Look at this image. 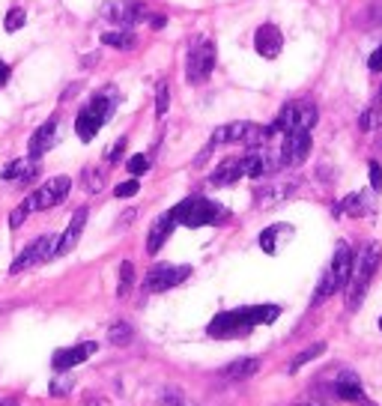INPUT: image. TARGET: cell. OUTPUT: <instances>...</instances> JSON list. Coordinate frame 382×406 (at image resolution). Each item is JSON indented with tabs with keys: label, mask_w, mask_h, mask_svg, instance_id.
<instances>
[{
	"label": "cell",
	"mask_w": 382,
	"mask_h": 406,
	"mask_svg": "<svg viewBox=\"0 0 382 406\" xmlns=\"http://www.w3.org/2000/svg\"><path fill=\"white\" fill-rule=\"evenodd\" d=\"M176 227V221L171 216H162V218H155V224L150 227V239H147V251L150 254H159L162 251V245L167 242V236L174 233Z\"/></svg>",
	"instance_id": "obj_19"
},
{
	"label": "cell",
	"mask_w": 382,
	"mask_h": 406,
	"mask_svg": "<svg viewBox=\"0 0 382 406\" xmlns=\"http://www.w3.org/2000/svg\"><path fill=\"white\" fill-rule=\"evenodd\" d=\"M212 69H215V45L204 36H194L188 45V57H185L188 84H204L212 75Z\"/></svg>",
	"instance_id": "obj_5"
},
{
	"label": "cell",
	"mask_w": 382,
	"mask_h": 406,
	"mask_svg": "<svg viewBox=\"0 0 382 406\" xmlns=\"http://www.w3.org/2000/svg\"><path fill=\"white\" fill-rule=\"evenodd\" d=\"M353 266H355L353 248L346 245V242H338V248H334V257H332V266H329V275L334 278V287H338V290H344L346 284H350Z\"/></svg>",
	"instance_id": "obj_12"
},
{
	"label": "cell",
	"mask_w": 382,
	"mask_h": 406,
	"mask_svg": "<svg viewBox=\"0 0 382 406\" xmlns=\"http://www.w3.org/2000/svg\"><path fill=\"white\" fill-rule=\"evenodd\" d=\"M191 275V266H174V263H155L147 278H143V287L150 293H164L176 284H183V281Z\"/></svg>",
	"instance_id": "obj_7"
},
{
	"label": "cell",
	"mask_w": 382,
	"mask_h": 406,
	"mask_svg": "<svg viewBox=\"0 0 382 406\" xmlns=\"http://www.w3.org/2000/svg\"><path fill=\"white\" fill-rule=\"evenodd\" d=\"M367 66H370V72H382V45H379V48H376L374 54H370Z\"/></svg>",
	"instance_id": "obj_40"
},
{
	"label": "cell",
	"mask_w": 382,
	"mask_h": 406,
	"mask_svg": "<svg viewBox=\"0 0 382 406\" xmlns=\"http://www.w3.org/2000/svg\"><path fill=\"white\" fill-rule=\"evenodd\" d=\"M132 326L129 323H114V326H111V329H108V341L111 344H114V346H126L129 341H132Z\"/></svg>",
	"instance_id": "obj_26"
},
{
	"label": "cell",
	"mask_w": 382,
	"mask_h": 406,
	"mask_svg": "<svg viewBox=\"0 0 382 406\" xmlns=\"http://www.w3.org/2000/svg\"><path fill=\"white\" fill-rule=\"evenodd\" d=\"M0 406H18V400H13V398H6V400H0Z\"/></svg>",
	"instance_id": "obj_43"
},
{
	"label": "cell",
	"mask_w": 382,
	"mask_h": 406,
	"mask_svg": "<svg viewBox=\"0 0 382 406\" xmlns=\"http://www.w3.org/2000/svg\"><path fill=\"white\" fill-rule=\"evenodd\" d=\"M114 108H117V93H114V87H108V90H99V93L87 102V108L78 114L75 120V132H78V138H81L84 144H90L99 134V129L105 126V122L111 120V114H114Z\"/></svg>",
	"instance_id": "obj_2"
},
{
	"label": "cell",
	"mask_w": 382,
	"mask_h": 406,
	"mask_svg": "<svg viewBox=\"0 0 382 406\" xmlns=\"http://www.w3.org/2000/svg\"><path fill=\"white\" fill-rule=\"evenodd\" d=\"M69 188H72V179L69 176H51L48 183H42L36 188V195H30L33 197V209L57 206V203H63L66 197H69Z\"/></svg>",
	"instance_id": "obj_10"
},
{
	"label": "cell",
	"mask_w": 382,
	"mask_h": 406,
	"mask_svg": "<svg viewBox=\"0 0 382 406\" xmlns=\"http://www.w3.org/2000/svg\"><path fill=\"white\" fill-rule=\"evenodd\" d=\"M376 122H379V108L374 105V108H367L365 114H362V120H358V129L370 132V129H376Z\"/></svg>",
	"instance_id": "obj_34"
},
{
	"label": "cell",
	"mask_w": 382,
	"mask_h": 406,
	"mask_svg": "<svg viewBox=\"0 0 382 406\" xmlns=\"http://www.w3.org/2000/svg\"><path fill=\"white\" fill-rule=\"evenodd\" d=\"M293 188L296 183H281V186H266L260 188V206H269V203H281V200H287L290 195H293Z\"/></svg>",
	"instance_id": "obj_22"
},
{
	"label": "cell",
	"mask_w": 382,
	"mask_h": 406,
	"mask_svg": "<svg viewBox=\"0 0 382 406\" xmlns=\"http://www.w3.org/2000/svg\"><path fill=\"white\" fill-rule=\"evenodd\" d=\"M260 248H263L266 254H275L278 251V230L275 227H269V230L260 233Z\"/></svg>",
	"instance_id": "obj_33"
},
{
	"label": "cell",
	"mask_w": 382,
	"mask_h": 406,
	"mask_svg": "<svg viewBox=\"0 0 382 406\" xmlns=\"http://www.w3.org/2000/svg\"><path fill=\"white\" fill-rule=\"evenodd\" d=\"M102 18H108L111 24H120V27H134L138 21L150 18V9L141 0H111V4L102 6Z\"/></svg>",
	"instance_id": "obj_6"
},
{
	"label": "cell",
	"mask_w": 382,
	"mask_h": 406,
	"mask_svg": "<svg viewBox=\"0 0 382 406\" xmlns=\"http://www.w3.org/2000/svg\"><path fill=\"white\" fill-rule=\"evenodd\" d=\"M379 329H382V317H379Z\"/></svg>",
	"instance_id": "obj_45"
},
{
	"label": "cell",
	"mask_w": 382,
	"mask_h": 406,
	"mask_svg": "<svg viewBox=\"0 0 382 406\" xmlns=\"http://www.w3.org/2000/svg\"><path fill=\"white\" fill-rule=\"evenodd\" d=\"M323 353H325V344H311V346L305 349V353H299V356L293 358V362H290V368H287V370H290V374H296L299 368H305L308 362H313V358H320Z\"/></svg>",
	"instance_id": "obj_25"
},
{
	"label": "cell",
	"mask_w": 382,
	"mask_h": 406,
	"mask_svg": "<svg viewBox=\"0 0 382 406\" xmlns=\"http://www.w3.org/2000/svg\"><path fill=\"white\" fill-rule=\"evenodd\" d=\"M99 349V344L96 341H87V344H78V346H66V349H57L54 353V358H51V365H54V370H69V368H75V365H81V362H87L90 356H93Z\"/></svg>",
	"instance_id": "obj_13"
},
{
	"label": "cell",
	"mask_w": 382,
	"mask_h": 406,
	"mask_svg": "<svg viewBox=\"0 0 382 406\" xmlns=\"http://www.w3.org/2000/svg\"><path fill=\"white\" fill-rule=\"evenodd\" d=\"M134 284V266L132 260H122L120 263V284H117V296H126V293L132 290Z\"/></svg>",
	"instance_id": "obj_27"
},
{
	"label": "cell",
	"mask_w": 382,
	"mask_h": 406,
	"mask_svg": "<svg viewBox=\"0 0 382 406\" xmlns=\"http://www.w3.org/2000/svg\"><path fill=\"white\" fill-rule=\"evenodd\" d=\"M87 216H90V209H87V206L75 209V216H72V221H69V227L63 230V236H57V248H54V257H63V254H69L72 248L78 245V239H81V233H84Z\"/></svg>",
	"instance_id": "obj_14"
},
{
	"label": "cell",
	"mask_w": 382,
	"mask_h": 406,
	"mask_svg": "<svg viewBox=\"0 0 382 406\" xmlns=\"http://www.w3.org/2000/svg\"><path fill=\"white\" fill-rule=\"evenodd\" d=\"M242 176H245V174H242V159H227V162H221V164L215 167V174L209 176V183L218 186V188H224V186L239 183Z\"/></svg>",
	"instance_id": "obj_18"
},
{
	"label": "cell",
	"mask_w": 382,
	"mask_h": 406,
	"mask_svg": "<svg viewBox=\"0 0 382 406\" xmlns=\"http://www.w3.org/2000/svg\"><path fill=\"white\" fill-rule=\"evenodd\" d=\"M54 144H57V117L45 120L42 126H39L36 132H33V138H30V159H36V162H39V155L48 153Z\"/></svg>",
	"instance_id": "obj_16"
},
{
	"label": "cell",
	"mask_w": 382,
	"mask_h": 406,
	"mask_svg": "<svg viewBox=\"0 0 382 406\" xmlns=\"http://www.w3.org/2000/svg\"><path fill=\"white\" fill-rule=\"evenodd\" d=\"M367 179H370V188H374V191L382 188V167H379V162L367 164Z\"/></svg>",
	"instance_id": "obj_37"
},
{
	"label": "cell",
	"mask_w": 382,
	"mask_h": 406,
	"mask_svg": "<svg viewBox=\"0 0 382 406\" xmlns=\"http://www.w3.org/2000/svg\"><path fill=\"white\" fill-rule=\"evenodd\" d=\"M30 212H33V197H24V200H21L18 206L13 209V216H9V227H13V230H15V227H21V224L27 221Z\"/></svg>",
	"instance_id": "obj_28"
},
{
	"label": "cell",
	"mask_w": 382,
	"mask_h": 406,
	"mask_svg": "<svg viewBox=\"0 0 382 406\" xmlns=\"http://www.w3.org/2000/svg\"><path fill=\"white\" fill-rule=\"evenodd\" d=\"M48 391L54 394V398H57V394H60V398H66V394L72 391V377H54L51 386H48Z\"/></svg>",
	"instance_id": "obj_32"
},
{
	"label": "cell",
	"mask_w": 382,
	"mask_h": 406,
	"mask_svg": "<svg viewBox=\"0 0 382 406\" xmlns=\"http://www.w3.org/2000/svg\"><path fill=\"white\" fill-rule=\"evenodd\" d=\"M54 248H57V236H51V233H48V236H39L36 242H30L24 251L15 257L13 266H9V272L18 275V272H24V269H30V266L51 260V257H54Z\"/></svg>",
	"instance_id": "obj_8"
},
{
	"label": "cell",
	"mask_w": 382,
	"mask_h": 406,
	"mask_svg": "<svg viewBox=\"0 0 382 406\" xmlns=\"http://www.w3.org/2000/svg\"><path fill=\"white\" fill-rule=\"evenodd\" d=\"M176 224H185V227H204V224H221L227 218V209L215 200H206V197H185L183 203L167 212Z\"/></svg>",
	"instance_id": "obj_3"
},
{
	"label": "cell",
	"mask_w": 382,
	"mask_h": 406,
	"mask_svg": "<svg viewBox=\"0 0 382 406\" xmlns=\"http://www.w3.org/2000/svg\"><path fill=\"white\" fill-rule=\"evenodd\" d=\"M81 179L87 183V191H93V195H96V191H102V186H105V174L96 171V167H87Z\"/></svg>",
	"instance_id": "obj_29"
},
{
	"label": "cell",
	"mask_w": 382,
	"mask_h": 406,
	"mask_svg": "<svg viewBox=\"0 0 382 406\" xmlns=\"http://www.w3.org/2000/svg\"><path fill=\"white\" fill-rule=\"evenodd\" d=\"M296 406H320L317 400H302V403H296Z\"/></svg>",
	"instance_id": "obj_44"
},
{
	"label": "cell",
	"mask_w": 382,
	"mask_h": 406,
	"mask_svg": "<svg viewBox=\"0 0 382 406\" xmlns=\"http://www.w3.org/2000/svg\"><path fill=\"white\" fill-rule=\"evenodd\" d=\"M138 188H141V183L132 176V179H126V183H120L114 188V197H132V195H138Z\"/></svg>",
	"instance_id": "obj_36"
},
{
	"label": "cell",
	"mask_w": 382,
	"mask_h": 406,
	"mask_svg": "<svg viewBox=\"0 0 382 406\" xmlns=\"http://www.w3.org/2000/svg\"><path fill=\"white\" fill-rule=\"evenodd\" d=\"M367 18H370V24H382V0H374L367 6Z\"/></svg>",
	"instance_id": "obj_38"
},
{
	"label": "cell",
	"mask_w": 382,
	"mask_h": 406,
	"mask_svg": "<svg viewBox=\"0 0 382 406\" xmlns=\"http://www.w3.org/2000/svg\"><path fill=\"white\" fill-rule=\"evenodd\" d=\"M122 150H126V138H120V141L114 144V150H111V153L105 155V159H108L111 164H114V162H120V159H122Z\"/></svg>",
	"instance_id": "obj_39"
},
{
	"label": "cell",
	"mask_w": 382,
	"mask_h": 406,
	"mask_svg": "<svg viewBox=\"0 0 382 406\" xmlns=\"http://www.w3.org/2000/svg\"><path fill=\"white\" fill-rule=\"evenodd\" d=\"M379 260H382V248L379 242H367L362 248V254L355 257V266H353V278H350V311H355L358 304H362V296H365V290L370 284V278L376 275V269H379Z\"/></svg>",
	"instance_id": "obj_4"
},
{
	"label": "cell",
	"mask_w": 382,
	"mask_h": 406,
	"mask_svg": "<svg viewBox=\"0 0 382 406\" xmlns=\"http://www.w3.org/2000/svg\"><path fill=\"white\" fill-rule=\"evenodd\" d=\"M254 129V122H227V126H218L215 132H212V146H221V144H239L248 138V132Z\"/></svg>",
	"instance_id": "obj_17"
},
{
	"label": "cell",
	"mask_w": 382,
	"mask_h": 406,
	"mask_svg": "<svg viewBox=\"0 0 382 406\" xmlns=\"http://www.w3.org/2000/svg\"><path fill=\"white\" fill-rule=\"evenodd\" d=\"M24 21H27V13H24V9H21V6H13V9L6 13V30L15 33V30L24 27Z\"/></svg>",
	"instance_id": "obj_30"
},
{
	"label": "cell",
	"mask_w": 382,
	"mask_h": 406,
	"mask_svg": "<svg viewBox=\"0 0 382 406\" xmlns=\"http://www.w3.org/2000/svg\"><path fill=\"white\" fill-rule=\"evenodd\" d=\"M370 212V200H367V191H355V195H346L338 203V216H353V218H362Z\"/></svg>",
	"instance_id": "obj_20"
},
{
	"label": "cell",
	"mask_w": 382,
	"mask_h": 406,
	"mask_svg": "<svg viewBox=\"0 0 382 406\" xmlns=\"http://www.w3.org/2000/svg\"><path fill=\"white\" fill-rule=\"evenodd\" d=\"M134 33L132 30H105L102 33V45L108 48H134Z\"/></svg>",
	"instance_id": "obj_23"
},
{
	"label": "cell",
	"mask_w": 382,
	"mask_h": 406,
	"mask_svg": "<svg viewBox=\"0 0 382 406\" xmlns=\"http://www.w3.org/2000/svg\"><path fill=\"white\" fill-rule=\"evenodd\" d=\"M6 75H9V69H6V63H0V84L6 81Z\"/></svg>",
	"instance_id": "obj_42"
},
{
	"label": "cell",
	"mask_w": 382,
	"mask_h": 406,
	"mask_svg": "<svg viewBox=\"0 0 382 406\" xmlns=\"http://www.w3.org/2000/svg\"><path fill=\"white\" fill-rule=\"evenodd\" d=\"M126 167H129V174L132 176H141V174H147L150 171V159H147V155H132V159L126 162Z\"/></svg>",
	"instance_id": "obj_31"
},
{
	"label": "cell",
	"mask_w": 382,
	"mask_h": 406,
	"mask_svg": "<svg viewBox=\"0 0 382 406\" xmlns=\"http://www.w3.org/2000/svg\"><path fill=\"white\" fill-rule=\"evenodd\" d=\"M281 317L278 304H251V308H236V311H221L215 320L209 323V337H242L254 332L257 326L275 323Z\"/></svg>",
	"instance_id": "obj_1"
},
{
	"label": "cell",
	"mask_w": 382,
	"mask_h": 406,
	"mask_svg": "<svg viewBox=\"0 0 382 406\" xmlns=\"http://www.w3.org/2000/svg\"><path fill=\"white\" fill-rule=\"evenodd\" d=\"M260 370V358H236L221 370L224 379H251Z\"/></svg>",
	"instance_id": "obj_21"
},
{
	"label": "cell",
	"mask_w": 382,
	"mask_h": 406,
	"mask_svg": "<svg viewBox=\"0 0 382 406\" xmlns=\"http://www.w3.org/2000/svg\"><path fill=\"white\" fill-rule=\"evenodd\" d=\"M334 394H338L341 400L353 403V406H376V403L365 394L362 379H358V374H353V370H346V374H341L338 379H334Z\"/></svg>",
	"instance_id": "obj_11"
},
{
	"label": "cell",
	"mask_w": 382,
	"mask_h": 406,
	"mask_svg": "<svg viewBox=\"0 0 382 406\" xmlns=\"http://www.w3.org/2000/svg\"><path fill=\"white\" fill-rule=\"evenodd\" d=\"M174 406H183V403H174Z\"/></svg>",
	"instance_id": "obj_46"
},
{
	"label": "cell",
	"mask_w": 382,
	"mask_h": 406,
	"mask_svg": "<svg viewBox=\"0 0 382 406\" xmlns=\"http://www.w3.org/2000/svg\"><path fill=\"white\" fill-rule=\"evenodd\" d=\"M147 21H150V27H153V30H162V27L167 24V18H164V15H150Z\"/></svg>",
	"instance_id": "obj_41"
},
{
	"label": "cell",
	"mask_w": 382,
	"mask_h": 406,
	"mask_svg": "<svg viewBox=\"0 0 382 406\" xmlns=\"http://www.w3.org/2000/svg\"><path fill=\"white\" fill-rule=\"evenodd\" d=\"M254 48L260 51V57L272 60V57L281 54V48H284V36H281V30L275 24H263V27H257V33H254Z\"/></svg>",
	"instance_id": "obj_15"
},
{
	"label": "cell",
	"mask_w": 382,
	"mask_h": 406,
	"mask_svg": "<svg viewBox=\"0 0 382 406\" xmlns=\"http://www.w3.org/2000/svg\"><path fill=\"white\" fill-rule=\"evenodd\" d=\"M167 102H171V93H167V84L162 81V84H159V90H155V114H159V117H164Z\"/></svg>",
	"instance_id": "obj_35"
},
{
	"label": "cell",
	"mask_w": 382,
	"mask_h": 406,
	"mask_svg": "<svg viewBox=\"0 0 382 406\" xmlns=\"http://www.w3.org/2000/svg\"><path fill=\"white\" fill-rule=\"evenodd\" d=\"M311 155V132L305 129H290L284 134V146H281V162L290 167L305 164Z\"/></svg>",
	"instance_id": "obj_9"
},
{
	"label": "cell",
	"mask_w": 382,
	"mask_h": 406,
	"mask_svg": "<svg viewBox=\"0 0 382 406\" xmlns=\"http://www.w3.org/2000/svg\"><path fill=\"white\" fill-rule=\"evenodd\" d=\"M313 126H317V108H313L311 102H299L296 105V129L311 132Z\"/></svg>",
	"instance_id": "obj_24"
}]
</instances>
